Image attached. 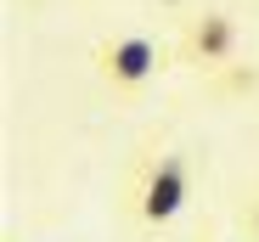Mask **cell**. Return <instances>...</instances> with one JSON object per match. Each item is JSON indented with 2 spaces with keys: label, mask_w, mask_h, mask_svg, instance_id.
<instances>
[{
  "label": "cell",
  "mask_w": 259,
  "mask_h": 242,
  "mask_svg": "<svg viewBox=\"0 0 259 242\" xmlns=\"http://www.w3.org/2000/svg\"><path fill=\"white\" fill-rule=\"evenodd\" d=\"M186 197H192V158L175 152V147H163V152H152L141 164L136 191H130V209H136V220L147 231H163V225L181 220Z\"/></svg>",
  "instance_id": "1"
},
{
  "label": "cell",
  "mask_w": 259,
  "mask_h": 242,
  "mask_svg": "<svg viewBox=\"0 0 259 242\" xmlns=\"http://www.w3.org/2000/svg\"><path fill=\"white\" fill-rule=\"evenodd\" d=\"M91 62H96V79L113 96H136V90H147L158 79L163 51L152 45L147 34H113V39H102V45L91 51Z\"/></svg>",
  "instance_id": "2"
},
{
  "label": "cell",
  "mask_w": 259,
  "mask_h": 242,
  "mask_svg": "<svg viewBox=\"0 0 259 242\" xmlns=\"http://www.w3.org/2000/svg\"><path fill=\"white\" fill-rule=\"evenodd\" d=\"M237 45H242L237 17L220 12V6H208V12H192V17H186L181 45H175V51H181L186 68H197V73L208 79V73H220L226 62H237Z\"/></svg>",
  "instance_id": "3"
},
{
  "label": "cell",
  "mask_w": 259,
  "mask_h": 242,
  "mask_svg": "<svg viewBox=\"0 0 259 242\" xmlns=\"http://www.w3.org/2000/svg\"><path fill=\"white\" fill-rule=\"evenodd\" d=\"M208 85H214V96H248V90H259V68L253 62H226L220 73H208Z\"/></svg>",
  "instance_id": "4"
},
{
  "label": "cell",
  "mask_w": 259,
  "mask_h": 242,
  "mask_svg": "<svg viewBox=\"0 0 259 242\" xmlns=\"http://www.w3.org/2000/svg\"><path fill=\"white\" fill-rule=\"evenodd\" d=\"M253 220H259V197H253Z\"/></svg>",
  "instance_id": "5"
}]
</instances>
